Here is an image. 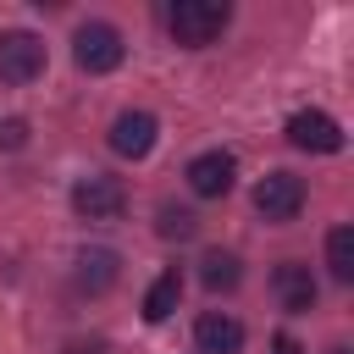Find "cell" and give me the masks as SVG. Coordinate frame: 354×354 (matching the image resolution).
Here are the masks:
<instances>
[{
    "label": "cell",
    "instance_id": "1",
    "mask_svg": "<svg viewBox=\"0 0 354 354\" xmlns=\"http://www.w3.org/2000/svg\"><path fill=\"white\" fill-rule=\"evenodd\" d=\"M227 17H232V11H227L221 0H177V6L166 11V28H171V39H177V44L199 50V44L221 39Z\"/></svg>",
    "mask_w": 354,
    "mask_h": 354
},
{
    "label": "cell",
    "instance_id": "2",
    "mask_svg": "<svg viewBox=\"0 0 354 354\" xmlns=\"http://www.w3.org/2000/svg\"><path fill=\"white\" fill-rule=\"evenodd\" d=\"M122 55H127V44H122V33H116L111 22H83V28H77V39H72V61H77L88 77L116 72V66H122Z\"/></svg>",
    "mask_w": 354,
    "mask_h": 354
},
{
    "label": "cell",
    "instance_id": "3",
    "mask_svg": "<svg viewBox=\"0 0 354 354\" xmlns=\"http://www.w3.org/2000/svg\"><path fill=\"white\" fill-rule=\"evenodd\" d=\"M72 210H77L83 221H116V216L127 210V188H122L116 177H105V171H88V177H77V188H72Z\"/></svg>",
    "mask_w": 354,
    "mask_h": 354
},
{
    "label": "cell",
    "instance_id": "4",
    "mask_svg": "<svg viewBox=\"0 0 354 354\" xmlns=\"http://www.w3.org/2000/svg\"><path fill=\"white\" fill-rule=\"evenodd\" d=\"M39 72H44V39H39V33H22V28L0 33V83L22 88V83H33Z\"/></svg>",
    "mask_w": 354,
    "mask_h": 354
},
{
    "label": "cell",
    "instance_id": "5",
    "mask_svg": "<svg viewBox=\"0 0 354 354\" xmlns=\"http://www.w3.org/2000/svg\"><path fill=\"white\" fill-rule=\"evenodd\" d=\"M254 210H260L266 221H293V216L304 210V183H299L293 171H266V177L254 183Z\"/></svg>",
    "mask_w": 354,
    "mask_h": 354
},
{
    "label": "cell",
    "instance_id": "6",
    "mask_svg": "<svg viewBox=\"0 0 354 354\" xmlns=\"http://www.w3.org/2000/svg\"><path fill=\"white\" fill-rule=\"evenodd\" d=\"M288 144L293 149H310V155H337L343 149V127L326 111H293L288 116Z\"/></svg>",
    "mask_w": 354,
    "mask_h": 354
},
{
    "label": "cell",
    "instance_id": "7",
    "mask_svg": "<svg viewBox=\"0 0 354 354\" xmlns=\"http://www.w3.org/2000/svg\"><path fill=\"white\" fill-rule=\"evenodd\" d=\"M232 177H238V160H232L227 149H205V155L188 160V188H194L199 199H221V194L232 188Z\"/></svg>",
    "mask_w": 354,
    "mask_h": 354
},
{
    "label": "cell",
    "instance_id": "8",
    "mask_svg": "<svg viewBox=\"0 0 354 354\" xmlns=\"http://www.w3.org/2000/svg\"><path fill=\"white\" fill-rule=\"evenodd\" d=\"M155 133H160V122H155L149 111H122V116L111 122V149L127 155V160H144V155L155 149Z\"/></svg>",
    "mask_w": 354,
    "mask_h": 354
},
{
    "label": "cell",
    "instance_id": "9",
    "mask_svg": "<svg viewBox=\"0 0 354 354\" xmlns=\"http://www.w3.org/2000/svg\"><path fill=\"white\" fill-rule=\"evenodd\" d=\"M271 288H277L282 310H293V315L315 310V277H310V266H304V260H282V266L271 271Z\"/></svg>",
    "mask_w": 354,
    "mask_h": 354
},
{
    "label": "cell",
    "instance_id": "10",
    "mask_svg": "<svg viewBox=\"0 0 354 354\" xmlns=\"http://www.w3.org/2000/svg\"><path fill=\"white\" fill-rule=\"evenodd\" d=\"M194 343H199V354H238L243 348V326L232 315H221V310H205L199 326H194Z\"/></svg>",
    "mask_w": 354,
    "mask_h": 354
},
{
    "label": "cell",
    "instance_id": "11",
    "mask_svg": "<svg viewBox=\"0 0 354 354\" xmlns=\"http://www.w3.org/2000/svg\"><path fill=\"white\" fill-rule=\"evenodd\" d=\"M116 282V254L111 249H83L77 254V288L83 293H105Z\"/></svg>",
    "mask_w": 354,
    "mask_h": 354
},
{
    "label": "cell",
    "instance_id": "12",
    "mask_svg": "<svg viewBox=\"0 0 354 354\" xmlns=\"http://www.w3.org/2000/svg\"><path fill=\"white\" fill-rule=\"evenodd\" d=\"M177 299H183V277H177V271H160V277L149 282V293H144V321L160 326V321L177 310Z\"/></svg>",
    "mask_w": 354,
    "mask_h": 354
},
{
    "label": "cell",
    "instance_id": "13",
    "mask_svg": "<svg viewBox=\"0 0 354 354\" xmlns=\"http://www.w3.org/2000/svg\"><path fill=\"white\" fill-rule=\"evenodd\" d=\"M238 277H243V271H238V254L210 249V254L199 260V282H205L210 293H232V288H238Z\"/></svg>",
    "mask_w": 354,
    "mask_h": 354
},
{
    "label": "cell",
    "instance_id": "14",
    "mask_svg": "<svg viewBox=\"0 0 354 354\" xmlns=\"http://www.w3.org/2000/svg\"><path fill=\"white\" fill-rule=\"evenodd\" d=\"M326 266L337 282H354V227H332L326 232Z\"/></svg>",
    "mask_w": 354,
    "mask_h": 354
},
{
    "label": "cell",
    "instance_id": "15",
    "mask_svg": "<svg viewBox=\"0 0 354 354\" xmlns=\"http://www.w3.org/2000/svg\"><path fill=\"white\" fill-rule=\"evenodd\" d=\"M155 216H160V238H194V232H199L194 210H183V205H160Z\"/></svg>",
    "mask_w": 354,
    "mask_h": 354
},
{
    "label": "cell",
    "instance_id": "16",
    "mask_svg": "<svg viewBox=\"0 0 354 354\" xmlns=\"http://www.w3.org/2000/svg\"><path fill=\"white\" fill-rule=\"evenodd\" d=\"M28 144V122L22 116H0V149H22Z\"/></svg>",
    "mask_w": 354,
    "mask_h": 354
},
{
    "label": "cell",
    "instance_id": "17",
    "mask_svg": "<svg viewBox=\"0 0 354 354\" xmlns=\"http://www.w3.org/2000/svg\"><path fill=\"white\" fill-rule=\"evenodd\" d=\"M271 354H299V343H293V337H277V343H271Z\"/></svg>",
    "mask_w": 354,
    "mask_h": 354
},
{
    "label": "cell",
    "instance_id": "18",
    "mask_svg": "<svg viewBox=\"0 0 354 354\" xmlns=\"http://www.w3.org/2000/svg\"><path fill=\"white\" fill-rule=\"evenodd\" d=\"M326 354H348V348H343V343H337V348H326Z\"/></svg>",
    "mask_w": 354,
    "mask_h": 354
}]
</instances>
